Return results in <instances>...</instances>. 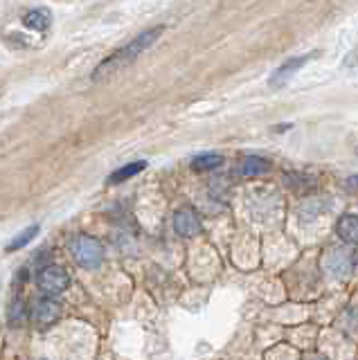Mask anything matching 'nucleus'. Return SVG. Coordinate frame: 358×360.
Returning a JSON list of instances; mask_svg holds the SVG:
<instances>
[{"label":"nucleus","instance_id":"2","mask_svg":"<svg viewBox=\"0 0 358 360\" xmlns=\"http://www.w3.org/2000/svg\"><path fill=\"white\" fill-rule=\"evenodd\" d=\"M68 250H70L75 262L82 268H97L104 259L102 243H99L97 239H93V236H86V234L72 236L70 243H68Z\"/></svg>","mask_w":358,"mask_h":360},{"label":"nucleus","instance_id":"15","mask_svg":"<svg viewBox=\"0 0 358 360\" xmlns=\"http://www.w3.org/2000/svg\"><path fill=\"white\" fill-rule=\"evenodd\" d=\"M302 360H327V358H324V356H318V354H311V356L302 358Z\"/></svg>","mask_w":358,"mask_h":360},{"label":"nucleus","instance_id":"13","mask_svg":"<svg viewBox=\"0 0 358 360\" xmlns=\"http://www.w3.org/2000/svg\"><path fill=\"white\" fill-rule=\"evenodd\" d=\"M37 232H39V225H30L27 230H23V232H18L12 241H9V245H7V252H16V250H20V248H25L32 239L37 236Z\"/></svg>","mask_w":358,"mask_h":360},{"label":"nucleus","instance_id":"10","mask_svg":"<svg viewBox=\"0 0 358 360\" xmlns=\"http://www.w3.org/2000/svg\"><path fill=\"white\" fill-rule=\"evenodd\" d=\"M144 169H147V162H144V160L129 162V165H124V167H120L117 172L110 174V176H108V183H110V185L124 183V180H129V178H133V176H138L140 172H144Z\"/></svg>","mask_w":358,"mask_h":360},{"label":"nucleus","instance_id":"1","mask_svg":"<svg viewBox=\"0 0 358 360\" xmlns=\"http://www.w3.org/2000/svg\"><path fill=\"white\" fill-rule=\"evenodd\" d=\"M160 34H162V27H153V30L142 32L140 37H136L131 43H127L124 48L115 50L113 54L108 56V59H104L102 63H99L95 68V72H93V79H95V82H102V79L115 75L120 70H124V68L136 61L144 50H149L151 45L158 41Z\"/></svg>","mask_w":358,"mask_h":360},{"label":"nucleus","instance_id":"8","mask_svg":"<svg viewBox=\"0 0 358 360\" xmlns=\"http://www.w3.org/2000/svg\"><path fill=\"white\" fill-rule=\"evenodd\" d=\"M335 232H338L345 243L358 245V214H345V217H340L338 225H335Z\"/></svg>","mask_w":358,"mask_h":360},{"label":"nucleus","instance_id":"14","mask_svg":"<svg viewBox=\"0 0 358 360\" xmlns=\"http://www.w3.org/2000/svg\"><path fill=\"white\" fill-rule=\"evenodd\" d=\"M7 318H9V324H12V326H20V324H23V320H25V302L20 300V297H14L12 304H9Z\"/></svg>","mask_w":358,"mask_h":360},{"label":"nucleus","instance_id":"3","mask_svg":"<svg viewBox=\"0 0 358 360\" xmlns=\"http://www.w3.org/2000/svg\"><path fill=\"white\" fill-rule=\"evenodd\" d=\"M61 318V304L52 297H37L30 307V320L39 329H50V326Z\"/></svg>","mask_w":358,"mask_h":360},{"label":"nucleus","instance_id":"12","mask_svg":"<svg viewBox=\"0 0 358 360\" xmlns=\"http://www.w3.org/2000/svg\"><path fill=\"white\" fill-rule=\"evenodd\" d=\"M221 165H223L221 153H203V155H196L192 160V167L196 172H207V169H217Z\"/></svg>","mask_w":358,"mask_h":360},{"label":"nucleus","instance_id":"7","mask_svg":"<svg viewBox=\"0 0 358 360\" xmlns=\"http://www.w3.org/2000/svg\"><path fill=\"white\" fill-rule=\"evenodd\" d=\"M350 266H352V259L345 255V250H331L327 257L322 259V268L327 270L329 275H333L335 279L345 277Z\"/></svg>","mask_w":358,"mask_h":360},{"label":"nucleus","instance_id":"6","mask_svg":"<svg viewBox=\"0 0 358 360\" xmlns=\"http://www.w3.org/2000/svg\"><path fill=\"white\" fill-rule=\"evenodd\" d=\"M174 230L181 236H196L203 230V223L192 207H181L174 214Z\"/></svg>","mask_w":358,"mask_h":360},{"label":"nucleus","instance_id":"9","mask_svg":"<svg viewBox=\"0 0 358 360\" xmlns=\"http://www.w3.org/2000/svg\"><path fill=\"white\" fill-rule=\"evenodd\" d=\"M268 160H264V158L260 155H248V158H243L241 165H239V174L243 178H252V176H260L264 172H268Z\"/></svg>","mask_w":358,"mask_h":360},{"label":"nucleus","instance_id":"4","mask_svg":"<svg viewBox=\"0 0 358 360\" xmlns=\"http://www.w3.org/2000/svg\"><path fill=\"white\" fill-rule=\"evenodd\" d=\"M70 286V277L63 268L59 266H46L39 273V288L46 292L48 297L61 295Z\"/></svg>","mask_w":358,"mask_h":360},{"label":"nucleus","instance_id":"5","mask_svg":"<svg viewBox=\"0 0 358 360\" xmlns=\"http://www.w3.org/2000/svg\"><path fill=\"white\" fill-rule=\"evenodd\" d=\"M313 56H316V52H309V54H302V56H293V59H288L286 63H282L273 72V77H271V88H279V86L288 84L290 79L295 77V72H300V68L307 65L313 59Z\"/></svg>","mask_w":358,"mask_h":360},{"label":"nucleus","instance_id":"11","mask_svg":"<svg viewBox=\"0 0 358 360\" xmlns=\"http://www.w3.org/2000/svg\"><path fill=\"white\" fill-rule=\"evenodd\" d=\"M23 20H25L27 27L43 32V30H48V25H50V11L48 9H32V11H27Z\"/></svg>","mask_w":358,"mask_h":360},{"label":"nucleus","instance_id":"16","mask_svg":"<svg viewBox=\"0 0 358 360\" xmlns=\"http://www.w3.org/2000/svg\"><path fill=\"white\" fill-rule=\"evenodd\" d=\"M356 266H358V257H356Z\"/></svg>","mask_w":358,"mask_h":360}]
</instances>
